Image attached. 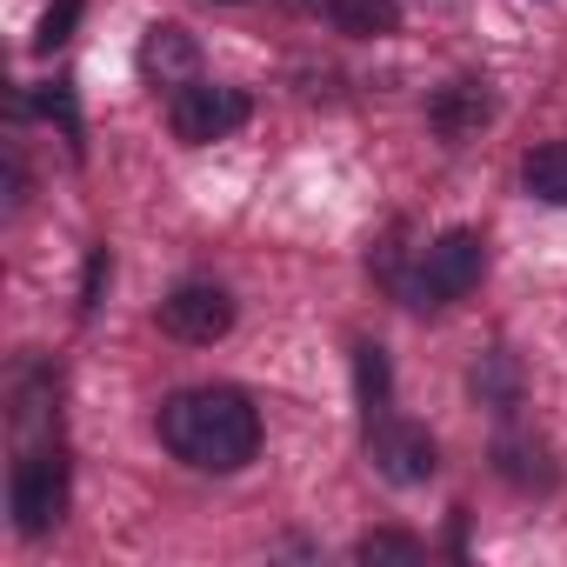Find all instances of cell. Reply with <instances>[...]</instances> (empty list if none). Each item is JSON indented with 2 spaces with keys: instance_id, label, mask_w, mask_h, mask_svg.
<instances>
[{
  "instance_id": "4",
  "label": "cell",
  "mask_w": 567,
  "mask_h": 567,
  "mask_svg": "<svg viewBox=\"0 0 567 567\" xmlns=\"http://www.w3.org/2000/svg\"><path fill=\"white\" fill-rule=\"evenodd\" d=\"M61 507H68V461H61V447L21 454V467H14V520H21V534H48L61 520Z\"/></svg>"
},
{
  "instance_id": "6",
  "label": "cell",
  "mask_w": 567,
  "mask_h": 567,
  "mask_svg": "<svg viewBox=\"0 0 567 567\" xmlns=\"http://www.w3.org/2000/svg\"><path fill=\"white\" fill-rule=\"evenodd\" d=\"M368 441H374V467H381L388 481H401V487H421V481H434V467H441L427 427H414V421H374Z\"/></svg>"
},
{
  "instance_id": "9",
  "label": "cell",
  "mask_w": 567,
  "mask_h": 567,
  "mask_svg": "<svg viewBox=\"0 0 567 567\" xmlns=\"http://www.w3.org/2000/svg\"><path fill=\"white\" fill-rule=\"evenodd\" d=\"M520 181H527V194H534V200H547V207H567V141H547V147H534V154L520 161Z\"/></svg>"
},
{
  "instance_id": "14",
  "label": "cell",
  "mask_w": 567,
  "mask_h": 567,
  "mask_svg": "<svg viewBox=\"0 0 567 567\" xmlns=\"http://www.w3.org/2000/svg\"><path fill=\"white\" fill-rule=\"evenodd\" d=\"M74 14H81V0H61V8H48V21H41V41H34V48H41V54H54V48L74 34Z\"/></svg>"
},
{
  "instance_id": "2",
  "label": "cell",
  "mask_w": 567,
  "mask_h": 567,
  "mask_svg": "<svg viewBox=\"0 0 567 567\" xmlns=\"http://www.w3.org/2000/svg\"><path fill=\"white\" fill-rule=\"evenodd\" d=\"M481 274H487L481 234H474V227H447V234L427 247V260H421V308H447V301L474 295Z\"/></svg>"
},
{
  "instance_id": "12",
  "label": "cell",
  "mask_w": 567,
  "mask_h": 567,
  "mask_svg": "<svg viewBox=\"0 0 567 567\" xmlns=\"http://www.w3.org/2000/svg\"><path fill=\"white\" fill-rule=\"evenodd\" d=\"M147 68H161V74H194L187 34H181V28H154V34H147Z\"/></svg>"
},
{
  "instance_id": "15",
  "label": "cell",
  "mask_w": 567,
  "mask_h": 567,
  "mask_svg": "<svg viewBox=\"0 0 567 567\" xmlns=\"http://www.w3.org/2000/svg\"><path fill=\"white\" fill-rule=\"evenodd\" d=\"M101 280H107V254H94V260H87V288H81V308H94V301H101Z\"/></svg>"
},
{
  "instance_id": "13",
  "label": "cell",
  "mask_w": 567,
  "mask_h": 567,
  "mask_svg": "<svg viewBox=\"0 0 567 567\" xmlns=\"http://www.w3.org/2000/svg\"><path fill=\"white\" fill-rule=\"evenodd\" d=\"M361 560H421V540L414 534H368Z\"/></svg>"
},
{
  "instance_id": "3",
  "label": "cell",
  "mask_w": 567,
  "mask_h": 567,
  "mask_svg": "<svg viewBox=\"0 0 567 567\" xmlns=\"http://www.w3.org/2000/svg\"><path fill=\"white\" fill-rule=\"evenodd\" d=\"M167 121H174V141L207 147V141H227V134L247 121V94H240V87H207V81H187V87H174Z\"/></svg>"
},
{
  "instance_id": "11",
  "label": "cell",
  "mask_w": 567,
  "mask_h": 567,
  "mask_svg": "<svg viewBox=\"0 0 567 567\" xmlns=\"http://www.w3.org/2000/svg\"><path fill=\"white\" fill-rule=\"evenodd\" d=\"M354 381H361L368 427H374V421H388V354H381V348H354Z\"/></svg>"
},
{
  "instance_id": "5",
  "label": "cell",
  "mask_w": 567,
  "mask_h": 567,
  "mask_svg": "<svg viewBox=\"0 0 567 567\" xmlns=\"http://www.w3.org/2000/svg\"><path fill=\"white\" fill-rule=\"evenodd\" d=\"M227 328H234V301L220 288H174L161 301V334H174L187 348H214Z\"/></svg>"
},
{
  "instance_id": "10",
  "label": "cell",
  "mask_w": 567,
  "mask_h": 567,
  "mask_svg": "<svg viewBox=\"0 0 567 567\" xmlns=\"http://www.w3.org/2000/svg\"><path fill=\"white\" fill-rule=\"evenodd\" d=\"M328 14H334V28L354 34V41H381V34L401 28V8H394V0H334Z\"/></svg>"
},
{
  "instance_id": "1",
  "label": "cell",
  "mask_w": 567,
  "mask_h": 567,
  "mask_svg": "<svg viewBox=\"0 0 567 567\" xmlns=\"http://www.w3.org/2000/svg\"><path fill=\"white\" fill-rule=\"evenodd\" d=\"M161 441L187 467L234 474V467H247L260 454V414L234 388H187V394H174L161 408Z\"/></svg>"
},
{
  "instance_id": "7",
  "label": "cell",
  "mask_w": 567,
  "mask_h": 567,
  "mask_svg": "<svg viewBox=\"0 0 567 567\" xmlns=\"http://www.w3.org/2000/svg\"><path fill=\"white\" fill-rule=\"evenodd\" d=\"M427 121H434V134H441V141H454V147H461V141H474V134L494 121V94H487L481 81H447V87L427 101Z\"/></svg>"
},
{
  "instance_id": "16",
  "label": "cell",
  "mask_w": 567,
  "mask_h": 567,
  "mask_svg": "<svg viewBox=\"0 0 567 567\" xmlns=\"http://www.w3.org/2000/svg\"><path fill=\"white\" fill-rule=\"evenodd\" d=\"M227 8H234V0H227Z\"/></svg>"
},
{
  "instance_id": "8",
  "label": "cell",
  "mask_w": 567,
  "mask_h": 567,
  "mask_svg": "<svg viewBox=\"0 0 567 567\" xmlns=\"http://www.w3.org/2000/svg\"><path fill=\"white\" fill-rule=\"evenodd\" d=\"M494 467L514 481V487H554V454L527 434H501L494 441Z\"/></svg>"
}]
</instances>
